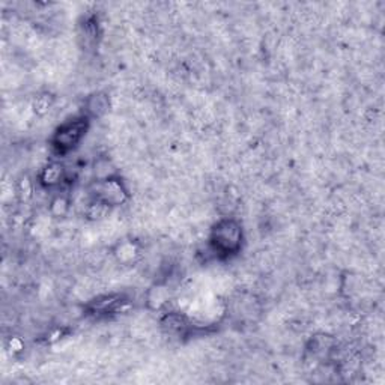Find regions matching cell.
I'll return each instance as SVG.
<instances>
[{
	"label": "cell",
	"mask_w": 385,
	"mask_h": 385,
	"mask_svg": "<svg viewBox=\"0 0 385 385\" xmlns=\"http://www.w3.org/2000/svg\"><path fill=\"white\" fill-rule=\"evenodd\" d=\"M90 202H95L104 208L121 206L130 199V191H128L125 182L119 175L108 178L95 179L89 187Z\"/></svg>",
	"instance_id": "obj_3"
},
{
	"label": "cell",
	"mask_w": 385,
	"mask_h": 385,
	"mask_svg": "<svg viewBox=\"0 0 385 385\" xmlns=\"http://www.w3.org/2000/svg\"><path fill=\"white\" fill-rule=\"evenodd\" d=\"M244 229L240 220L224 217L211 229L208 249L217 259H232L243 250Z\"/></svg>",
	"instance_id": "obj_1"
},
{
	"label": "cell",
	"mask_w": 385,
	"mask_h": 385,
	"mask_svg": "<svg viewBox=\"0 0 385 385\" xmlns=\"http://www.w3.org/2000/svg\"><path fill=\"white\" fill-rule=\"evenodd\" d=\"M90 126V119L81 113L62 122L50 137V148L58 157H67L68 154L76 151Z\"/></svg>",
	"instance_id": "obj_2"
},
{
	"label": "cell",
	"mask_w": 385,
	"mask_h": 385,
	"mask_svg": "<svg viewBox=\"0 0 385 385\" xmlns=\"http://www.w3.org/2000/svg\"><path fill=\"white\" fill-rule=\"evenodd\" d=\"M110 107V98L104 92H94L85 99L83 113L92 121V119L103 117Z\"/></svg>",
	"instance_id": "obj_6"
},
{
	"label": "cell",
	"mask_w": 385,
	"mask_h": 385,
	"mask_svg": "<svg viewBox=\"0 0 385 385\" xmlns=\"http://www.w3.org/2000/svg\"><path fill=\"white\" fill-rule=\"evenodd\" d=\"M67 181V170L60 163L53 161L42 167L38 175V182L42 188L53 190L60 187Z\"/></svg>",
	"instance_id": "obj_5"
},
{
	"label": "cell",
	"mask_w": 385,
	"mask_h": 385,
	"mask_svg": "<svg viewBox=\"0 0 385 385\" xmlns=\"http://www.w3.org/2000/svg\"><path fill=\"white\" fill-rule=\"evenodd\" d=\"M128 300L122 293H110V295L98 297L94 301H90L86 306L89 315H94L95 318L101 316H112L121 311L126 304Z\"/></svg>",
	"instance_id": "obj_4"
},
{
	"label": "cell",
	"mask_w": 385,
	"mask_h": 385,
	"mask_svg": "<svg viewBox=\"0 0 385 385\" xmlns=\"http://www.w3.org/2000/svg\"><path fill=\"white\" fill-rule=\"evenodd\" d=\"M137 253H139V250H137V247L134 245V243L128 241V243L119 244L116 256L121 262H131L137 256Z\"/></svg>",
	"instance_id": "obj_8"
},
{
	"label": "cell",
	"mask_w": 385,
	"mask_h": 385,
	"mask_svg": "<svg viewBox=\"0 0 385 385\" xmlns=\"http://www.w3.org/2000/svg\"><path fill=\"white\" fill-rule=\"evenodd\" d=\"M50 106H51L50 98L47 95H41V97L36 98V101H35V112L44 113Z\"/></svg>",
	"instance_id": "obj_9"
},
{
	"label": "cell",
	"mask_w": 385,
	"mask_h": 385,
	"mask_svg": "<svg viewBox=\"0 0 385 385\" xmlns=\"http://www.w3.org/2000/svg\"><path fill=\"white\" fill-rule=\"evenodd\" d=\"M71 202L69 197L65 195H58L56 197H53V200L50 202V213L54 218H62L68 214Z\"/></svg>",
	"instance_id": "obj_7"
}]
</instances>
